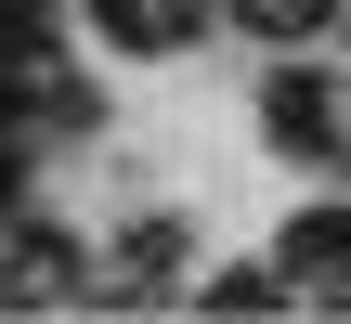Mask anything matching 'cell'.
<instances>
[{
    "label": "cell",
    "instance_id": "cell-3",
    "mask_svg": "<svg viewBox=\"0 0 351 324\" xmlns=\"http://www.w3.org/2000/svg\"><path fill=\"white\" fill-rule=\"evenodd\" d=\"M91 26H104V52H182L208 26V0H91Z\"/></svg>",
    "mask_w": 351,
    "mask_h": 324
},
{
    "label": "cell",
    "instance_id": "cell-2",
    "mask_svg": "<svg viewBox=\"0 0 351 324\" xmlns=\"http://www.w3.org/2000/svg\"><path fill=\"white\" fill-rule=\"evenodd\" d=\"M287 286L351 299V208H300V221H287Z\"/></svg>",
    "mask_w": 351,
    "mask_h": 324
},
{
    "label": "cell",
    "instance_id": "cell-5",
    "mask_svg": "<svg viewBox=\"0 0 351 324\" xmlns=\"http://www.w3.org/2000/svg\"><path fill=\"white\" fill-rule=\"evenodd\" d=\"M0 286H13V299H65V286H78V247H52V234H26Z\"/></svg>",
    "mask_w": 351,
    "mask_h": 324
},
{
    "label": "cell",
    "instance_id": "cell-4",
    "mask_svg": "<svg viewBox=\"0 0 351 324\" xmlns=\"http://www.w3.org/2000/svg\"><path fill=\"white\" fill-rule=\"evenodd\" d=\"M234 26H247V39H274V52H300V39H326V26H339V0H234Z\"/></svg>",
    "mask_w": 351,
    "mask_h": 324
},
{
    "label": "cell",
    "instance_id": "cell-6",
    "mask_svg": "<svg viewBox=\"0 0 351 324\" xmlns=\"http://www.w3.org/2000/svg\"><path fill=\"white\" fill-rule=\"evenodd\" d=\"M52 39H65L52 0H0V65H52Z\"/></svg>",
    "mask_w": 351,
    "mask_h": 324
},
{
    "label": "cell",
    "instance_id": "cell-1",
    "mask_svg": "<svg viewBox=\"0 0 351 324\" xmlns=\"http://www.w3.org/2000/svg\"><path fill=\"white\" fill-rule=\"evenodd\" d=\"M261 143H274V156H300V169H339V156H351V104H339V78L274 65V78H261Z\"/></svg>",
    "mask_w": 351,
    "mask_h": 324
}]
</instances>
